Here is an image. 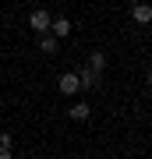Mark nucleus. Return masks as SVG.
<instances>
[{"label":"nucleus","mask_w":152,"mask_h":159,"mask_svg":"<svg viewBox=\"0 0 152 159\" xmlns=\"http://www.w3.org/2000/svg\"><path fill=\"white\" fill-rule=\"evenodd\" d=\"M50 21H53V14L43 11V7L28 14V29H32V32H50Z\"/></svg>","instance_id":"1"},{"label":"nucleus","mask_w":152,"mask_h":159,"mask_svg":"<svg viewBox=\"0 0 152 159\" xmlns=\"http://www.w3.org/2000/svg\"><path fill=\"white\" fill-rule=\"evenodd\" d=\"M57 89H60L64 96H74V92H78V74H74V71L60 74V78H57Z\"/></svg>","instance_id":"2"},{"label":"nucleus","mask_w":152,"mask_h":159,"mask_svg":"<svg viewBox=\"0 0 152 159\" xmlns=\"http://www.w3.org/2000/svg\"><path fill=\"white\" fill-rule=\"evenodd\" d=\"M74 74H78V89H96L99 85V71H92V67H81Z\"/></svg>","instance_id":"3"},{"label":"nucleus","mask_w":152,"mask_h":159,"mask_svg":"<svg viewBox=\"0 0 152 159\" xmlns=\"http://www.w3.org/2000/svg\"><path fill=\"white\" fill-rule=\"evenodd\" d=\"M131 18H135L138 25H149L152 21V7L145 4V0H138V4H131Z\"/></svg>","instance_id":"4"},{"label":"nucleus","mask_w":152,"mask_h":159,"mask_svg":"<svg viewBox=\"0 0 152 159\" xmlns=\"http://www.w3.org/2000/svg\"><path fill=\"white\" fill-rule=\"evenodd\" d=\"M71 29H74V25L67 21V18H53V21H50V32L57 35V39H67V35H71Z\"/></svg>","instance_id":"5"},{"label":"nucleus","mask_w":152,"mask_h":159,"mask_svg":"<svg viewBox=\"0 0 152 159\" xmlns=\"http://www.w3.org/2000/svg\"><path fill=\"white\" fill-rule=\"evenodd\" d=\"M89 113H92L89 102H71V110H67V117H71V120H89Z\"/></svg>","instance_id":"6"},{"label":"nucleus","mask_w":152,"mask_h":159,"mask_svg":"<svg viewBox=\"0 0 152 159\" xmlns=\"http://www.w3.org/2000/svg\"><path fill=\"white\" fill-rule=\"evenodd\" d=\"M89 67L103 74V67H106V53H103V50H92V53H89Z\"/></svg>","instance_id":"7"},{"label":"nucleus","mask_w":152,"mask_h":159,"mask_svg":"<svg viewBox=\"0 0 152 159\" xmlns=\"http://www.w3.org/2000/svg\"><path fill=\"white\" fill-rule=\"evenodd\" d=\"M39 50L43 53H57V35H43V39H39Z\"/></svg>","instance_id":"8"},{"label":"nucleus","mask_w":152,"mask_h":159,"mask_svg":"<svg viewBox=\"0 0 152 159\" xmlns=\"http://www.w3.org/2000/svg\"><path fill=\"white\" fill-rule=\"evenodd\" d=\"M0 159H11V148H4V145H0Z\"/></svg>","instance_id":"9"},{"label":"nucleus","mask_w":152,"mask_h":159,"mask_svg":"<svg viewBox=\"0 0 152 159\" xmlns=\"http://www.w3.org/2000/svg\"><path fill=\"white\" fill-rule=\"evenodd\" d=\"M145 81H149V85H152V67H149V74H145Z\"/></svg>","instance_id":"10"},{"label":"nucleus","mask_w":152,"mask_h":159,"mask_svg":"<svg viewBox=\"0 0 152 159\" xmlns=\"http://www.w3.org/2000/svg\"><path fill=\"white\" fill-rule=\"evenodd\" d=\"M127 4H138V0H127Z\"/></svg>","instance_id":"11"},{"label":"nucleus","mask_w":152,"mask_h":159,"mask_svg":"<svg viewBox=\"0 0 152 159\" xmlns=\"http://www.w3.org/2000/svg\"><path fill=\"white\" fill-rule=\"evenodd\" d=\"M149 7H152V0H149Z\"/></svg>","instance_id":"12"}]
</instances>
